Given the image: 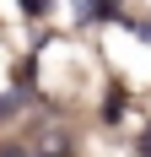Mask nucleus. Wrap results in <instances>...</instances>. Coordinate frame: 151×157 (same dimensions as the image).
Segmentation results:
<instances>
[{
  "instance_id": "1",
  "label": "nucleus",
  "mask_w": 151,
  "mask_h": 157,
  "mask_svg": "<svg viewBox=\"0 0 151 157\" xmlns=\"http://www.w3.org/2000/svg\"><path fill=\"white\" fill-rule=\"evenodd\" d=\"M76 16L81 22H108V16H119V0H76Z\"/></svg>"
},
{
  "instance_id": "2",
  "label": "nucleus",
  "mask_w": 151,
  "mask_h": 157,
  "mask_svg": "<svg viewBox=\"0 0 151 157\" xmlns=\"http://www.w3.org/2000/svg\"><path fill=\"white\" fill-rule=\"evenodd\" d=\"M103 114H108V119H119V114H124V87H113V92H108V109H103Z\"/></svg>"
},
{
  "instance_id": "3",
  "label": "nucleus",
  "mask_w": 151,
  "mask_h": 157,
  "mask_svg": "<svg viewBox=\"0 0 151 157\" xmlns=\"http://www.w3.org/2000/svg\"><path fill=\"white\" fill-rule=\"evenodd\" d=\"M16 6H22L27 16H49V0H16Z\"/></svg>"
},
{
  "instance_id": "4",
  "label": "nucleus",
  "mask_w": 151,
  "mask_h": 157,
  "mask_svg": "<svg viewBox=\"0 0 151 157\" xmlns=\"http://www.w3.org/2000/svg\"><path fill=\"white\" fill-rule=\"evenodd\" d=\"M135 38H146V44H151V16H140V22H135Z\"/></svg>"
},
{
  "instance_id": "5",
  "label": "nucleus",
  "mask_w": 151,
  "mask_h": 157,
  "mask_svg": "<svg viewBox=\"0 0 151 157\" xmlns=\"http://www.w3.org/2000/svg\"><path fill=\"white\" fill-rule=\"evenodd\" d=\"M140 157H151V125H146V136H140Z\"/></svg>"
},
{
  "instance_id": "6",
  "label": "nucleus",
  "mask_w": 151,
  "mask_h": 157,
  "mask_svg": "<svg viewBox=\"0 0 151 157\" xmlns=\"http://www.w3.org/2000/svg\"><path fill=\"white\" fill-rule=\"evenodd\" d=\"M11 109H16V98H0V114H11Z\"/></svg>"
}]
</instances>
